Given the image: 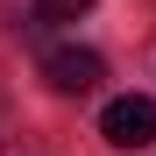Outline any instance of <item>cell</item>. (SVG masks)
Wrapping results in <instances>:
<instances>
[{
	"mask_svg": "<svg viewBox=\"0 0 156 156\" xmlns=\"http://www.w3.org/2000/svg\"><path fill=\"white\" fill-rule=\"evenodd\" d=\"M92 14V0H36V21H78Z\"/></svg>",
	"mask_w": 156,
	"mask_h": 156,
	"instance_id": "3957f363",
	"label": "cell"
},
{
	"mask_svg": "<svg viewBox=\"0 0 156 156\" xmlns=\"http://www.w3.org/2000/svg\"><path fill=\"white\" fill-rule=\"evenodd\" d=\"M43 78L57 92H99V78H107V64H99V50H78V43H57V50H43Z\"/></svg>",
	"mask_w": 156,
	"mask_h": 156,
	"instance_id": "7a4b0ae2",
	"label": "cell"
},
{
	"mask_svg": "<svg viewBox=\"0 0 156 156\" xmlns=\"http://www.w3.org/2000/svg\"><path fill=\"white\" fill-rule=\"evenodd\" d=\"M99 135H107L114 149H149V142H156V99H142V92L107 99V114H99Z\"/></svg>",
	"mask_w": 156,
	"mask_h": 156,
	"instance_id": "6da1fadb",
	"label": "cell"
},
{
	"mask_svg": "<svg viewBox=\"0 0 156 156\" xmlns=\"http://www.w3.org/2000/svg\"><path fill=\"white\" fill-rule=\"evenodd\" d=\"M0 156H43V149H29V142H0Z\"/></svg>",
	"mask_w": 156,
	"mask_h": 156,
	"instance_id": "277c9868",
	"label": "cell"
}]
</instances>
